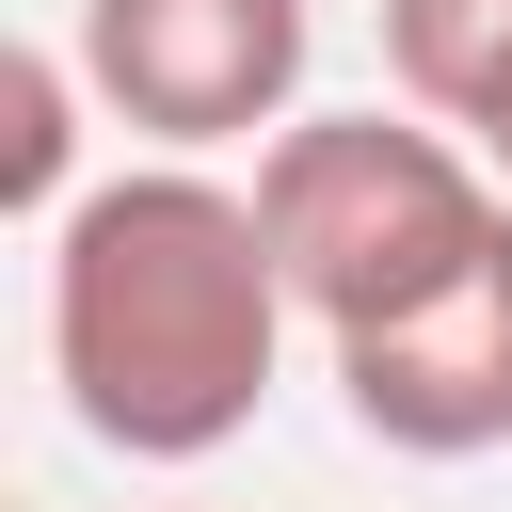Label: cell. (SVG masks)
I'll return each instance as SVG.
<instances>
[{"label": "cell", "mask_w": 512, "mask_h": 512, "mask_svg": "<svg viewBox=\"0 0 512 512\" xmlns=\"http://www.w3.org/2000/svg\"><path fill=\"white\" fill-rule=\"evenodd\" d=\"M288 320L304 304H288L256 192L176 160V144L128 176H80V208L48 224V384L128 464L240 448L272 368H288Z\"/></svg>", "instance_id": "cell-1"}, {"label": "cell", "mask_w": 512, "mask_h": 512, "mask_svg": "<svg viewBox=\"0 0 512 512\" xmlns=\"http://www.w3.org/2000/svg\"><path fill=\"white\" fill-rule=\"evenodd\" d=\"M256 224H272V256H288V304L320 320V336H352V320H400V304H432L496 224H512V176L448 128V112H288L272 144H256Z\"/></svg>", "instance_id": "cell-2"}, {"label": "cell", "mask_w": 512, "mask_h": 512, "mask_svg": "<svg viewBox=\"0 0 512 512\" xmlns=\"http://www.w3.org/2000/svg\"><path fill=\"white\" fill-rule=\"evenodd\" d=\"M64 48H80V80H96L112 128L208 160V144H272V128L304 112L320 16H304V0H80Z\"/></svg>", "instance_id": "cell-3"}, {"label": "cell", "mask_w": 512, "mask_h": 512, "mask_svg": "<svg viewBox=\"0 0 512 512\" xmlns=\"http://www.w3.org/2000/svg\"><path fill=\"white\" fill-rule=\"evenodd\" d=\"M320 352H336V400H352L368 448H400V464H480V448H512V224H496L432 304L352 320V336H320Z\"/></svg>", "instance_id": "cell-4"}, {"label": "cell", "mask_w": 512, "mask_h": 512, "mask_svg": "<svg viewBox=\"0 0 512 512\" xmlns=\"http://www.w3.org/2000/svg\"><path fill=\"white\" fill-rule=\"evenodd\" d=\"M384 80L512 176V0H384Z\"/></svg>", "instance_id": "cell-5"}, {"label": "cell", "mask_w": 512, "mask_h": 512, "mask_svg": "<svg viewBox=\"0 0 512 512\" xmlns=\"http://www.w3.org/2000/svg\"><path fill=\"white\" fill-rule=\"evenodd\" d=\"M80 48H16V80H0V192L32 208V224H64L80 208Z\"/></svg>", "instance_id": "cell-6"}]
</instances>
